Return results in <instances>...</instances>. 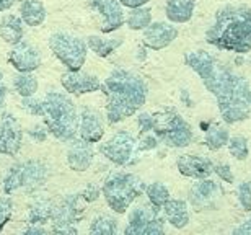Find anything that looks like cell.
<instances>
[{
  "instance_id": "obj_18",
  "label": "cell",
  "mask_w": 251,
  "mask_h": 235,
  "mask_svg": "<svg viewBox=\"0 0 251 235\" xmlns=\"http://www.w3.org/2000/svg\"><path fill=\"white\" fill-rule=\"evenodd\" d=\"M78 136L92 144L101 141L104 136V124L101 116L90 108H83L78 114Z\"/></svg>"
},
{
  "instance_id": "obj_24",
  "label": "cell",
  "mask_w": 251,
  "mask_h": 235,
  "mask_svg": "<svg viewBox=\"0 0 251 235\" xmlns=\"http://www.w3.org/2000/svg\"><path fill=\"white\" fill-rule=\"evenodd\" d=\"M25 36V23L23 20L17 17V15H3L0 20V38L3 39L7 44H15L22 43Z\"/></svg>"
},
{
  "instance_id": "obj_44",
  "label": "cell",
  "mask_w": 251,
  "mask_h": 235,
  "mask_svg": "<svg viewBox=\"0 0 251 235\" xmlns=\"http://www.w3.org/2000/svg\"><path fill=\"white\" fill-rule=\"evenodd\" d=\"M5 97H7V85H5V82H3V74H2V71H0V108L3 106Z\"/></svg>"
},
{
  "instance_id": "obj_29",
  "label": "cell",
  "mask_w": 251,
  "mask_h": 235,
  "mask_svg": "<svg viewBox=\"0 0 251 235\" xmlns=\"http://www.w3.org/2000/svg\"><path fill=\"white\" fill-rule=\"evenodd\" d=\"M152 23V8L139 7L132 8L126 17V26L132 31H144Z\"/></svg>"
},
{
  "instance_id": "obj_34",
  "label": "cell",
  "mask_w": 251,
  "mask_h": 235,
  "mask_svg": "<svg viewBox=\"0 0 251 235\" xmlns=\"http://www.w3.org/2000/svg\"><path fill=\"white\" fill-rule=\"evenodd\" d=\"M13 212V203L8 196L0 198V231L5 227V224L10 221Z\"/></svg>"
},
{
  "instance_id": "obj_28",
  "label": "cell",
  "mask_w": 251,
  "mask_h": 235,
  "mask_svg": "<svg viewBox=\"0 0 251 235\" xmlns=\"http://www.w3.org/2000/svg\"><path fill=\"white\" fill-rule=\"evenodd\" d=\"M228 139H230L228 129L225 126H220V124L210 126L204 134V144L209 151H220V149L228 144Z\"/></svg>"
},
{
  "instance_id": "obj_3",
  "label": "cell",
  "mask_w": 251,
  "mask_h": 235,
  "mask_svg": "<svg viewBox=\"0 0 251 235\" xmlns=\"http://www.w3.org/2000/svg\"><path fill=\"white\" fill-rule=\"evenodd\" d=\"M210 46L235 54L251 51V8L248 5H225L215 13L205 31Z\"/></svg>"
},
{
  "instance_id": "obj_30",
  "label": "cell",
  "mask_w": 251,
  "mask_h": 235,
  "mask_svg": "<svg viewBox=\"0 0 251 235\" xmlns=\"http://www.w3.org/2000/svg\"><path fill=\"white\" fill-rule=\"evenodd\" d=\"M88 232L92 235H116L119 232L118 221L109 216H97L90 224Z\"/></svg>"
},
{
  "instance_id": "obj_6",
  "label": "cell",
  "mask_w": 251,
  "mask_h": 235,
  "mask_svg": "<svg viewBox=\"0 0 251 235\" xmlns=\"http://www.w3.org/2000/svg\"><path fill=\"white\" fill-rule=\"evenodd\" d=\"M152 132L165 146L173 149H184L193 141L191 124L175 109H163V111L152 113Z\"/></svg>"
},
{
  "instance_id": "obj_39",
  "label": "cell",
  "mask_w": 251,
  "mask_h": 235,
  "mask_svg": "<svg viewBox=\"0 0 251 235\" xmlns=\"http://www.w3.org/2000/svg\"><path fill=\"white\" fill-rule=\"evenodd\" d=\"M80 194H82L85 203H93L100 198V189L95 186V184H88V186L85 188Z\"/></svg>"
},
{
  "instance_id": "obj_22",
  "label": "cell",
  "mask_w": 251,
  "mask_h": 235,
  "mask_svg": "<svg viewBox=\"0 0 251 235\" xmlns=\"http://www.w3.org/2000/svg\"><path fill=\"white\" fill-rule=\"evenodd\" d=\"M18 13L23 23L31 28L41 26L48 18V10L41 0H20Z\"/></svg>"
},
{
  "instance_id": "obj_32",
  "label": "cell",
  "mask_w": 251,
  "mask_h": 235,
  "mask_svg": "<svg viewBox=\"0 0 251 235\" xmlns=\"http://www.w3.org/2000/svg\"><path fill=\"white\" fill-rule=\"evenodd\" d=\"M228 152L235 160H247L250 156V149H248V139L243 136H233L228 139Z\"/></svg>"
},
{
  "instance_id": "obj_4",
  "label": "cell",
  "mask_w": 251,
  "mask_h": 235,
  "mask_svg": "<svg viewBox=\"0 0 251 235\" xmlns=\"http://www.w3.org/2000/svg\"><path fill=\"white\" fill-rule=\"evenodd\" d=\"M43 118L48 131L57 141L72 142L78 134V113L69 95L49 92L43 98Z\"/></svg>"
},
{
  "instance_id": "obj_10",
  "label": "cell",
  "mask_w": 251,
  "mask_h": 235,
  "mask_svg": "<svg viewBox=\"0 0 251 235\" xmlns=\"http://www.w3.org/2000/svg\"><path fill=\"white\" fill-rule=\"evenodd\" d=\"M100 154L119 167H129L139 160V142L129 131L114 132L106 142L100 146Z\"/></svg>"
},
{
  "instance_id": "obj_38",
  "label": "cell",
  "mask_w": 251,
  "mask_h": 235,
  "mask_svg": "<svg viewBox=\"0 0 251 235\" xmlns=\"http://www.w3.org/2000/svg\"><path fill=\"white\" fill-rule=\"evenodd\" d=\"M137 126H139V132H152V126H153V116L152 113H142L139 114L137 118Z\"/></svg>"
},
{
  "instance_id": "obj_2",
  "label": "cell",
  "mask_w": 251,
  "mask_h": 235,
  "mask_svg": "<svg viewBox=\"0 0 251 235\" xmlns=\"http://www.w3.org/2000/svg\"><path fill=\"white\" fill-rule=\"evenodd\" d=\"M101 92L106 97V119L118 124L126 118L134 116L147 102L149 87L137 74L116 69L104 78Z\"/></svg>"
},
{
  "instance_id": "obj_26",
  "label": "cell",
  "mask_w": 251,
  "mask_h": 235,
  "mask_svg": "<svg viewBox=\"0 0 251 235\" xmlns=\"http://www.w3.org/2000/svg\"><path fill=\"white\" fill-rule=\"evenodd\" d=\"M13 88L22 98H29L34 97L39 88L38 78L29 72H18L13 77Z\"/></svg>"
},
{
  "instance_id": "obj_1",
  "label": "cell",
  "mask_w": 251,
  "mask_h": 235,
  "mask_svg": "<svg viewBox=\"0 0 251 235\" xmlns=\"http://www.w3.org/2000/svg\"><path fill=\"white\" fill-rule=\"evenodd\" d=\"M184 62L198 74L204 87L217 100L224 123L237 124L247 121L251 114V87L247 78L235 74L202 49L186 52Z\"/></svg>"
},
{
  "instance_id": "obj_16",
  "label": "cell",
  "mask_w": 251,
  "mask_h": 235,
  "mask_svg": "<svg viewBox=\"0 0 251 235\" xmlns=\"http://www.w3.org/2000/svg\"><path fill=\"white\" fill-rule=\"evenodd\" d=\"M178 28L173 23L152 22L144 29V44L152 51H162L178 38Z\"/></svg>"
},
{
  "instance_id": "obj_46",
  "label": "cell",
  "mask_w": 251,
  "mask_h": 235,
  "mask_svg": "<svg viewBox=\"0 0 251 235\" xmlns=\"http://www.w3.org/2000/svg\"><path fill=\"white\" fill-rule=\"evenodd\" d=\"M183 100L186 102V106H193V103L188 100V93H186V90H183Z\"/></svg>"
},
{
  "instance_id": "obj_47",
  "label": "cell",
  "mask_w": 251,
  "mask_h": 235,
  "mask_svg": "<svg viewBox=\"0 0 251 235\" xmlns=\"http://www.w3.org/2000/svg\"><path fill=\"white\" fill-rule=\"evenodd\" d=\"M137 59H140V61H144L145 59V52H144V48H140L137 51Z\"/></svg>"
},
{
  "instance_id": "obj_9",
  "label": "cell",
  "mask_w": 251,
  "mask_h": 235,
  "mask_svg": "<svg viewBox=\"0 0 251 235\" xmlns=\"http://www.w3.org/2000/svg\"><path fill=\"white\" fill-rule=\"evenodd\" d=\"M165 221L162 209L153 204H139L129 212L126 235H162L165 234Z\"/></svg>"
},
{
  "instance_id": "obj_12",
  "label": "cell",
  "mask_w": 251,
  "mask_h": 235,
  "mask_svg": "<svg viewBox=\"0 0 251 235\" xmlns=\"http://www.w3.org/2000/svg\"><path fill=\"white\" fill-rule=\"evenodd\" d=\"M224 199L222 184L210 178H201L191 186L188 203L194 211H212L220 206Z\"/></svg>"
},
{
  "instance_id": "obj_42",
  "label": "cell",
  "mask_w": 251,
  "mask_h": 235,
  "mask_svg": "<svg viewBox=\"0 0 251 235\" xmlns=\"http://www.w3.org/2000/svg\"><path fill=\"white\" fill-rule=\"evenodd\" d=\"M121 2V5L123 7H126V8H139V7H145L150 0H119Z\"/></svg>"
},
{
  "instance_id": "obj_17",
  "label": "cell",
  "mask_w": 251,
  "mask_h": 235,
  "mask_svg": "<svg viewBox=\"0 0 251 235\" xmlns=\"http://www.w3.org/2000/svg\"><path fill=\"white\" fill-rule=\"evenodd\" d=\"M61 83L67 93L72 95H85L95 93L101 90L103 82L93 74H85L82 71H67L61 76Z\"/></svg>"
},
{
  "instance_id": "obj_41",
  "label": "cell",
  "mask_w": 251,
  "mask_h": 235,
  "mask_svg": "<svg viewBox=\"0 0 251 235\" xmlns=\"http://www.w3.org/2000/svg\"><path fill=\"white\" fill-rule=\"evenodd\" d=\"M233 234L235 235H251V216L245 222L240 224L238 227H235Z\"/></svg>"
},
{
  "instance_id": "obj_25",
  "label": "cell",
  "mask_w": 251,
  "mask_h": 235,
  "mask_svg": "<svg viewBox=\"0 0 251 235\" xmlns=\"http://www.w3.org/2000/svg\"><path fill=\"white\" fill-rule=\"evenodd\" d=\"M123 44L121 38H104L100 34H92L87 38V46L92 52L97 54L98 57H108Z\"/></svg>"
},
{
  "instance_id": "obj_5",
  "label": "cell",
  "mask_w": 251,
  "mask_h": 235,
  "mask_svg": "<svg viewBox=\"0 0 251 235\" xmlns=\"http://www.w3.org/2000/svg\"><path fill=\"white\" fill-rule=\"evenodd\" d=\"M145 191V186L134 173L114 172L104 180L101 193L106 204L116 214H124L135 199Z\"/></svg>"
},
{
  "instance_id": "obj_7",
  "label": "cell",
  "mask_w": 251,
  "mask_h": 235,
  "mask_svg": "<svg viewBox=\"0 0 251 235\" xmlns=\"http://www.w3.org/2000/svg\"><path fill=\"white\" fill-rule=\"evenodd\" d=\"M48 44L51 52L67 67V71H82L88 54L87 41L72 33L57 31L49 36Z\"/></svg>"
},
{
  "instance_id": "obj_33",
  "label": "cell",
  "mask_w": 251,
  "mask_h": 235,
  "mask_svg": "<svg viewBox=\"0 0 251 235\" xmlns=\"http://www.w3.org/2000/svg\"><path fill=\"white\" fill-rule=\"evenodd\" d=\"M237 196L240 206L243 208L245 212H251V182H243L238 184Z\"/></svg>"
},
{
  "instance_id": "obj_15",
  "label": "cell",
  "mask_w": 251,
  "mask_h": 235,
  "mask_svg": "<svg viewBox=\"0 0 251 235\" xmlns=\"http://www.w3.org/2000/svg\"><path fill=\"white\" fill-rule=\"evenodd\" d=\"M7 61L17 72L33 74L41 66V54L29 43L22 41L12 48V51L8 52Z\"/></svg>"
},
{
  "instance_id": "obj_21",
  "label": "cell",
  "mask_w": 251,
  "mask_h": 235,
  "mask_svg": "<svg viewBox=\"0 0 251 235\" xmlns=\"http://www.w3.org/2000/svg\"><path fill=\"white\" fill-rule=\"evenodd\" d=\"M163 217L175 229H184L189 224V203L184 199L170 198L162 208Z\"/></svg>"
},
{
  "instance_id": "obj_43",
  "label": "cell",
  "mask_w": 251,
  "mask_h": 235,
  "mask_svg": "<svg viewBox=\"0 0 251 235\" xmlns=\"http://www.w3.org/2000/svg\"><path fill=\"white\" fill-rule=\"evenodd\" d=\"M23 234H26V235H43V234H48V229H44L43 226H38V224H29V226L23 231Z\"/></svg>"
},
{
  "instance_id": "obj_45",
  "label": "cell",
  "mask_w": 251,
  "mask_h": 235,
  "mask_svg": "<svg viewBox=\"0 0 251 235\" xmlns=\"http://www.w3.org/2000/svg\"><path fill=\"white\" fill-rule=\"evenodd\" d=\"M15 3H17V0H0V13L7 12V10L12 8Z\"/></svg>"
},
{
  "instance_id": "obj_11",
  "label": "cell",
  "mask_w": 251,
  "mask_h": 235,
  "mask_svg": "<svg viewBox=\"0 0 251 235\" xmlns=\"http://www.w3.org/2000/svg\"><path fill=\"white\" fill-rule=\"evenodd\" d=\"M82 194H67L52 212V232L54 234H77V224L83 217Z\"/></svg>"
},
{
  "instance_id": "obj_20",
  "label": "cell",
  "mask_w": 251,
  "mask_h": 235,
  "mask_svg": "<svg viewBox=\"0 0 251 235\" xmlns=\"http://www.w3.org/2000/svg\"><path fill=\"white\" fill-rule=\"evenodd\" d=\"M93 144L83 139H74L67 151V163L74 172H85L93 163Z\"/></svg>"
},
{
  "instance_id": "obj_40",
  "label": "cell",
  "mask_w": 251,
  "mask_h": 235,
  "mask_svg": "<svg viewBox=\"0 0 251 235\" xmlns=\"http://www.w3.org/2000/svg\"><path fill=\"white\" fill-rule=\"evenodd\" d=\"M29 136H31L34 141L36 142H44V139H46V136H48V128H43V126H34V128H31L29 129Z\"/></svg>"
},
{
  "instance_id": "obj_36",
  "label": "cell",
  "mask_w": 251,
  "mask_h": 235,
  "mask_svg": "<svg viewBox=\"0 0 251 235\" xmlns=\"http://www.w3.org/2000/svg\"><path fill=\"white\" fill-rule=\"evenodd\" d=\"M139 149H140V152H147V151H153V149H157L158 147V137L155 136L153 132H144L142 134V137L139 139Z\"/></svg>"
},
{
  "instance_id": "obj_13",
  "label": "cell",
  "mask_w": 251,
  "mask_h": 235,
  "mask_svg": "<svg viewBox=\"0 0 251 235\" xmlns=\"http://www.w3.org/2000/svg\"><path fill=\"white\" fill-rule=\"evenodd\" d=\"M23 146V131L12 113H3L0 119V154L15 157Z\"/></svg>"
},
{
  "instance_id": "obj_35",
  "label": "cell",
  "mask_w": 251,
  "mask_h": 235,
  "mask_svg": "<svg viewBox=\"0 0 251 235\" xmlns=\"http://www.w3.org/2000/svg\"><path fill=\"white\" fill-rule=\"evenodd\" d=\"M22 106H23L25 111H28L29 114H33V116H43V113H44L43 100H38V98H34V97L23 98Z\"/></svg>"
},
{
  "instance_id": "obj_37",
  "label": "cell",
  "mask_w": 251,
  "mask_h": 235,
  "mask_svg": "<svg viewBox=\"0 0 251 235\" xmlns=\"http://www.w3.org/2000/svg\"><path fill=\"white\" fill-rule=\"evenodd\" d=\"M214 173L225 183H235V175L232 172V167L227 163H217L214 165Z\"/></svg>"
},
{
  "instance_id": "obj_31",
  "label": "cell",
  "mask_w": 251,
  "mask_h": 235,
  "mask_svg": "<svg viewBox=\"0 0 251 235\" xmlns=\"http://www.w3.org/2000/svg\"><path fill=\"white\" fill-rule=\"evenodd\" d=\"M145 194H147V198H149V203L160 209H162L165 206V203L170 199L168 188L160 182L147 184V186H145Z\"/></svg>"
},
{
  "instance_id": "obj_19",
  "label": "cell",
  "mask_w": 251,
  "mask_h": 235,
  "mask_svg": "<svg viewBox=\"0 0 251 235\" xmlns=\"http://www.w3.org/2000/svg\"><path fill=\"white\" fill-rule=\"evenodd\" d=\"M178 172L188 178H209L214 173V163L204 156H181L176 160Z\"/></svg>"
},
{
  "instance_id": "obj_14",
  "label": "cell",
  "mask_w": 251,
  "mask_h": 235,
  "mask_svg": "<svg viewBox=\"0 0 251 235\" xmlns=\"http://www.w3.org/2000/svg\"><path fill=\"white\" fill-rule=\"evenodd\" d=\"M92 8L101 15V33L108 34L116 31L126 23L124 10L119 0H88Z\"/></svg>"
},
{
  "instance_id": "obj_27",
  "label": "cell",
  "mask_w": 251,
  "mask_h": 235,
  "mask_svg": "<svg viewBox=\"0 0 251 235\" xmlns=\"http://www.w3.org/2000/svg\"><path fill=\"white\" fill-rule=\"evenodd\" d=\"M52 212H54V204L49 201V199H36L31 209H29L28 224L44 226L48 221L52 219Z\"/></svg>"
},
{
  "instance_id": "obj_23",
  "label": "cell",
  "mask_w": 251,
  "mask_h": 235,
  "mask_svg": "<svg viewBox=\"0 0 251 235\" xmlns=\"http://www.w3.org/2000/svg\"><path fill=\"white\" fill-rule=\"evenodd\" d=\"M196 0H167L165 2V15L173 25L188 23L194 15Z\"/></svg>"
},
{
  "instance_id": "obj_8",
  "label": "cell",
  "mask_w": 251,
  "mask_h": 235,
  "mask_svg": "<svg viewBox=\"0 0 251 235\" xmlns=\"http://www.w3.org/2000/svg\"><path fill=\"white\" fill-rule=\"evenodd\" d=\"M48 167L39 160H26L8 170L3 178V193L12 194L20 188L36 189L48 178Z\"/></svg>"
}]
</instances>
